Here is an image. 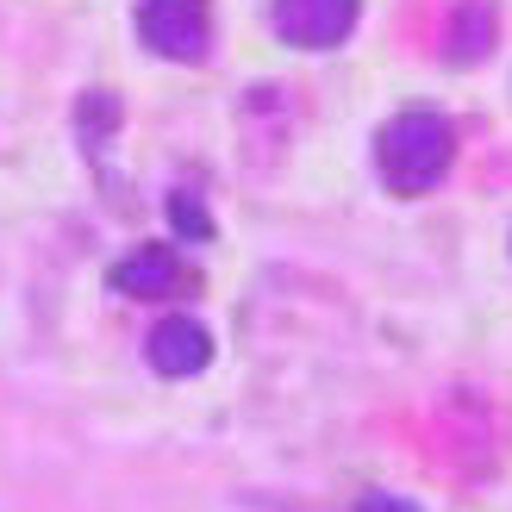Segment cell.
<instances>
[{
	"label": "cell",
	"instance_id": "6da1fadb",
	"mask_svg": "<svg viewBox=\"0 0 512 512\" xmlns=\"http://www.w3.org/2000/svg\"><path fill=\"white\" fill-rule=\"evenodd\" d=\"M375 163L388 175L394 194H431L450 175L456 163V132L444 113L431 107H413V113H394L375 138Z\"/></svg>",
	"mask_w": 512,
	"mask_h": 512
},
{
	"label": "cell",
	"instance_id": "7a4b0ae2",
	"mask_svg": "<svg viewBox=\"0 0 512 512\" xmlns=\"http://www.w3.org/2000/svg\"><path fill=\"white\" fill-rule=\"evenodd\" d=\"M138 38L169 63H194L213 44V0H138Z\"/></svg>",
	"mask_w": 512,
	"mask_h": 512
},
{
	"label": "cell",
	"instance_id": "3957f363",
	"mask_svg": "<svg viewBox=\"0 0 512 512\" xmlns=\"http://www.w3.org/2000/svg\"><path fill=\"white\" fill-rule=\"evenodd\" d=\"M356 13H363V0H275L269 25L294 50H338L356 32Z\"/></svg>",
	"mask_w": 512,
	"mask_h": 512
},
{
	"label": "cell",
	"instance_id": "277c9868",
	"mask_svg": "<svg viewBox=\"0 0 512 512\" xmlns=\"http://www.w3.org/2000/svg\"><path fill=\"white\" fill-rule=\"evenodd\" d=\"M144 356H150V369L157 375H169V381H188V375H200L213 363V331L200 325V319H163L157 331H150V344H144Z\"/></svg>",
	"mask_w": 512,
	"mask_h": 512
},
{
	"label": "cell",
	"instance_id": "5b68a950",
	"mask_svg": "<svg viewBox=\"0 0 512 512\" xmlns=\"http://www.w3.org/2000/svg\"><path fill=\"white\" fill-rule=\"evenodd\" d=\"M113 288L125 300H163L182 288V256H175L169 244H138V250H125L119 263H113Z\"/></svg>",
	"mask_w": 512,
	"mask_h": 512
},
{
	"label": "cell",
	"instance_id": "8992f818",
	"mask_svg": "<svg viewBox=\"0 0 512 512\" xmlns=\"http://www.w3.org/2000/svg\"><path fill=\"white\" fill-rule=\"evenodd\" d=\"M456 25H463V32L444 38V50H450L456 63H469V57H481V50L494 44V7H488V0H469V7L456 13Z\"/></svg>",
	"mask_w": 512,
	"mask_h": 512
},
{
	"label": "cell",
	"instance_id": "52a82bcc",
	"mask_svg": "<svg viewBox=\"0 0 512 512\" xmlns=\"http://www.w3.org/2000/svg\"><path fill=\"white\" fill-rule=\"evenodd\" d=\"M169 219H175V232L182 238H213V219H207V207H200L194 194H169Z\"/></svg>",
	"mask_w": 512,
	"mask_h": 512
},
{
	"label": "cell",
	"instance_id": "ba28073f",
	"mask_svg": "<svg viewBox=\"0 0 512 512\" xmlns=\"http://www.w3.org/2000/svg\"><path fill=\"white\" fill-rule=\"evenodd\" d=\"M363 512H419L413 500H388V494H363Z\"/></svg>",
	"mask_w": 512,
	"mask_h": 512
}]
</instances>
